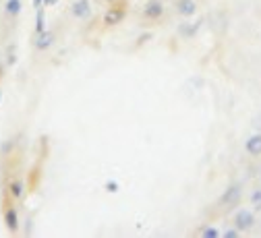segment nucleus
<instances>
[{"label": "nucleus", "instance_id": "9b49d317", "mask_svg": "<svg viewBox=\"0 0 261 238\" xmlns=\"http://www.w3.org/2000/svg\"><path fill=\"white\" fill-rule=\"evenodd\" d=\"M179 33H181L183 37H193L195 33H197V27L191 25V23H183V25L179 27Z\"/></svg>", "mask_w": 261, "mask_h": 238}, {"label": "nucleus", "instance_id": "ddd939ff", "mask_svg": "<svg viewBox=\"0 0 261 238\" xmlns=\"http://www.w3.org/2000/svg\"><path fill=\"white\" fill-rule=\"evenodd\" d=\"M11 191H13V197H21V195H23V182L21 180L11 182Z\"/></svg>", "mask_w": 261, "mask_h": 238}, {"label": "nucleus", "instance_id": "4468645a", "mask_svg": "<svg viewBox=\"0 0 261 238\" xmlns=\"http://www.w3.org/2000/svg\"><path fill=\"white\" fill-rule=\"evenodd\" d=\"M201 236H205V238H218V236H220V232H218L215 228H205L201 232Z\"/></svg>", "mask_w": 261, "mask_h": 238}, {"label": "nucleus", "instance_id": "f3484780", "mask_svg": "<svg viewBox=\"0 0 261 238\" xmlns=\"http://www.w3.org/2000/svg\"><path fill=\"white\" fill-rule=\"evenodd\" d=\"M33 5H35V7H39V5H41V0H33Z\"/></svg>", "mask_w": 261, "mask_h": 238}, {"label": "nucleus", "instance_id": "f8f14e48", "mask_svg": "<svg viewBox=\"0 0 261 238\" xmlns=\"http://www.w3.org/2000/svg\"><path fill=\"white\" fill-rule=\"evenodd\" d=\"M251 205L255 211H261V188H253L251 193Z\"/></svg>", "mask_w": 261, "mask_h": 238}, {"label": "nucleus", "instance_id": "f03ea898", "mask_svg": "<svg viewBox=\"0 0 261 238\" xmlns=\"http://www.w3.org/2000/svg\"><path fill=\"white\" fill-rule=\"evenodd\" d=\"M255 209H247V207H243V209H238L236 213H234V228H238L241 232H249L253 226H255Z\"/></svg>", "mask_w": 261, "mask_h": 238}, {"label": "nucleus", "instance_id": "2eb2a0df", "mask_svg": "<svg viewBox=\"0 0 261 238\" xmlns=\"http://www.w3.org/2000/svg\"><path fill=\"white\" fill-rule=\"evenodd\" d=\"M238 234H243L238 228H234V230H226V232H224V236H226V238H234V236H238Z\"/></svg>", "mask_w": 261, "mask_h": 238}, {"label": "nucleus", "instance_id": "412c9836", "mask_svg": "<svg viewBox=\"0 0 261 238\" xmlns=\"http://www.w3.org/2000/svg\"><path fill=\"white\" fill-rule=\"evenodd\" d=\"M110 3H112V0H110Z\"/></svg>", "mask_w": 261, "mask_h": 238}, {"label": "nucleus", "instance_id": "7ed1b4c3", "mask_svg": "<svg viewBox=\"0 0 261 238\" xmlns=\"http://www.w3.org/2000/svg\"><path fill=\"white\" fill-rule=\"evenodd\" d=\"M164 15V5L160 3V0H147L145 7H143V17L145 19H160Z\"/></svg>", "mask_w": 261, "mask_h": 238}, {"label": "nucleus", "instance_id": "0eeeda50", "mask_svg": "<svg viewBox=\"0 0 261 238\" xmlns=\"http://www.w3.org/2000/svg\"><path fill=\"white\" fill-rule=\"evenodd\" d=\"M54 41V31H39L37 37H35V48L37 50H46L52 46Z\"/></svg>", "mask_w": 261, "mask_h": 238}, {"label": "nucleus", "instance_id": "9d476101", "mask_svg": "<svg viewBox=\"0 0 261 238\" xmlns=\"http://www.w3.org/2000/svg\"><path fill=\"white\" fill-rule=\"evenodd\" d=\"M5 220H7V226H9L11 230H17L19 222H17V211H15L13 207H9V209H7V213H5Z\"/></svg>", "mask_w": 261, "mask_h": 238}, {"label": "nucleus", "instance_id": "20e7f679", "mask_svg": "<svg viewBox=\"0 0 261 238\" xmlns=\"http://www.w3.org/2000/svg\"><path fill=\"white\" fill-rule=\"evenodd\" d=\"M245 151L251 158H261V131L253 133L247 141H245Z\"/></svg>", "mask_w": 261, "mask_h": 238}, {"label": "nucleus", "instance_id": "1a4fd4ad", "mask_svg": "<svg viewBox=\"0 0 261 238\" xmlns=\"http://www.w3.org/2000/svg\"><path fill=\"white\" fill-rule=\"evenodd\" d=\"M5 11H7L9 17H17L21 13V0H7Z\"/></svg>", "mask_w": 261, "mask_h": 238}, {"label": "nucleus", "instance_id": "39448f33", "mask_svg": "<svg viewBox=\"0 0 261 238\" xmlns=\"http://www.w3.org/2000/svg\"><path fill=\"white\" fill-rule=\"evenodd\" d=\"M71 13L77 19H87L92 15V3L90 0H77V3H73V7H71Z\"/></svg>", "mask_w": 261, "mask_h": 238}, {"label": "nucleus", "instance_id": "dca6fc26", "mask_svg": "<svg viewBox=\"0 0 261 238\" xmlns=\"http://www.w3.org/2000/svg\"><path fill=\"white\" fill-rule=\"evenodd\" d=\"M255 124H257V128L261 131V114H259V118H255Z\"/></svg>", "mask_w": 261, "mask_h": 238}, {"label": "nucleus", "instance_id": "a211bd4d", "mask_svg": "<svg viewBox=\"0 0 261 238\" xmlns=\"http://www.w3.org/2000/svg\"><path fill=\"white\" fill-rule=\"evenodd\" d=\"M56 3V0H46V5H54Z\"/></svg>", "mask_w": 261, "mask_h": 238}, {"label": "nucleus", "instance_id": "aec40b11", "mask_svg": "<svg viewBox=\"0 0 261 238\" xmlns=\"http://www.w3.org/2000/svg\"><path fill=\"white\" fill-rule=\"evenodd\" d=\"M0 98H3V93H0Z\"/></svg>", "mask_w": 261, "mask_h": 238}, {"label": "nucleus", "instance_id": "6e6552de", "mask_svg": "<svg viewBox=\"0 0 261 238\" xmlns=\"http://www.w3.org/2000/svg\"><path fill=\"white\" fill-rule=\"evenodd\" d=\"M122 17H124V11L122 9H110V11L106 13L104 21H106V25H118L120 21H122Z\"/></svg>", "mask_w": 261, "mask_h": 238}, {"label": "nucleus", "instance_id": "f257e3e1", "mask_svg": "<svg viewBox=\"0 0 261 238\" xmlns=\"http://www.w3.org/2000/svg\"><path fill=\"white\" fill-rule=\"evenodd\" d=\"M241 199H243V184L241 182H232L220 197V205L226 207V209H232V207H236L238 203H241Z\"/></svg>", "mask_w": 261, "mask_h": 238}, {"label": "nucleus", "instance_id": "6ab92c4d", "mask_svg": "<svg viewBox=\"0 0 261 238\" xmlns=\"http://www.w3.org/2000/svg\"><path fill=\"white\" fill-rule=\"evenodd\" d=\"M259 180H261V172H259Z\"/></svg>", "mask_w": 261, "mask_h": 238}, {"label": "nucleus", "instance_id": "423d86ee", "mask_svg": "<svg viewBox=\"0 0 261 238\" xmlns=\"http://www.w3.org/2000/svg\"><path fill=\"white\" fill-rule=\"evenodd\" d=\"M177 13L183 15V17H193L197 13V3L195 0H177Z\"/></svg>", "mask_w": 261, "mask_h": 238}]
</instances>
